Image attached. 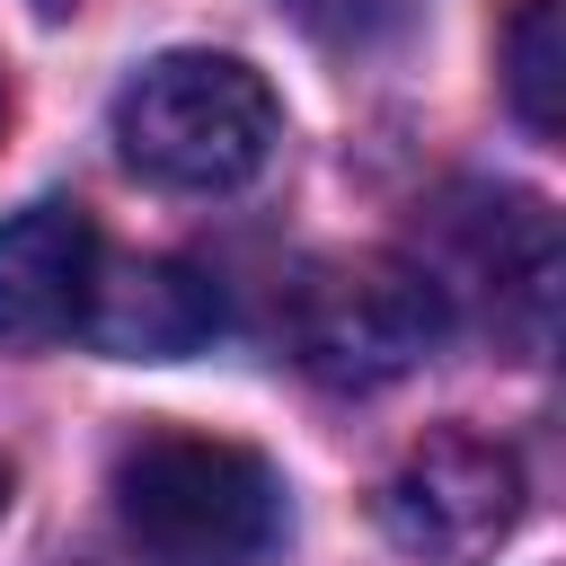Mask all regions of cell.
<instances>
[{
    "mask_svg": "<svg viewBox=\"0 0 566 566\" xmlns=\"http://www.w3.org/2000/svg\"><path fill=\"white\" fill-rule=\"evenodd\" d=\"M106 495L150 566H256L283 539V478L230 433H133Z\"/></svg>",
    "mask_w": 566,
    "mask_h": 566,
    "instance_id": "cell-1",
    "label": "cell"
},
{
    "mask_svg": "<svg viewBox=\"0 0 566 566\" xmlns=\"http://www.w3.org/2000/svg\"><path fill=\"white\" fill-rule=\"evenodd\" d=\"M283 142L274 88L239 53H150L115 88V150L168 195H230Z\"/></svg>",
    "mask_w": 566,
    "mask_h": 566,
    "instance_id": "cell-2",
    "label": "cell"
},
{
    "mask_svg": "<svg viewBox=\"0 0 566 566\" xmlns=\"http://www.w3.org/2000/svg\"><path fill=\"white\" fill-rule=\"evenodd\" d=\"M442 327H451V301L416 256H389V248L318 256L283 283V345L327 389H389L442 345Z\"/></svg>",
    "mask_w": 566,
    "mask_h": 566,
    "instance_id": "cell-3",
    "label": "cell"
},
{
    "mask_svg": "<svg viewBox=\"0 0 566 566\" xmlns=\"http://www.w3.org/2000/svg\"><path fill=\"white\" fill-rule=\"evenodd\" d=\"M380 522L424 566H486L522 522V460L486 433L442 424L380 478Z\"/></svg>",
    "mask_w": 566,
    "mask_h": 566,
    "instance_id": "cell-4",
    "label": "cell"
},
{
    "mask_svg": "<svg viewBox=\"0 0 566 566\" xmlns=\"http://www.w3.org/2000/svg\"><path fill=\"white\" fill-rule=\"evenodd\" d=\"M442 239L460 248V274L486 292V318L513 345H548L557 310V221L522 186H460L442 203Z\"/></svg>",
    "mask_w": 566,
    "mask_h": 566,
    "instance_id": "cell-5",
    "label": "cell"
},
{
    "mask_svg": "<svg viewBox=\"0 0 566 566\" xmlns=\"http://www.w3.org/2000/svg\"><path fill=\"white\" fill-rule=\"evenodd\" d=\"M97 221L62 195L27 203L0 221V345L35 354V345H62L80 318H88V292H97Z\"/></svg>",
    "mask_w": 566,
    "mask_h": 566,
    "instance_id": "cell-6",
    "label": "cell"
},
{
    "mask_svg": "<svg viewBox=\"0 0 566 566\" xmlns=\"http://www.w3.org/2000/svg\"><path fill=\"white\" fill-rule=\"evenodd\" d=\"M212 327H221V292L186 256H133L115 274L97 265V292L80 318V336L124 354V363H177V354L212 345Z\"/></svg>",
    "mask_w": 566,
    "mask_h": 566,
    "instance_id": "cell-7",
    "label": "cell"
},
{
    "mask_svg": "<svg viewBox=\"0 0 566 566\" xmlns=\"http://www.w3.org/2000/svg\"><path fill=\"white\" fill-rule=\"evenodd\" d=\"M495 71H504L513 115L539 142H557V124H566V9L557 0H513V18L495 35Z\"/></svg>",
    "mask_w": 566,
    "mask_h": 566,
    "instance_id": "cell-8",
    "label": "cell"
},
{
    "mask_svg": "<svg viewBox=\"0 0 566 566\" xmlns=\"http://www.w3.org/2000/svg\"><path fill=\"white\" fill-rule=\"evenodd\" d=\"M318 44H380L416 18V0H283Z\"/></svg>",
    "mask_w": 566,
    "mask_h": 566,
    "instance_id": "cell-9",
    "label": "cell"
},
{
    "mask_svg": "<svg viewBox=\"0 0 566 566\" xmlns=\"http://www.w3.org/2000/svg\"><path fill=\"white\" fill-rule=\"evenodd\" d=\"M35 9H44V18H71V9H80V0H35Z\"/></svg>",
    "mask_w": 566,
    "mask_h": 566,
    "instance_id": "cell-10",
    "label": "cell"
},
{
    "mask_svg": "<svg viewBox=\"0 0 566 566\" xmlns=\"http://www.w3.org/2000/svg\"><path fill=\"white\" fill-rule=\"evenodd\" d=\"M0 504H9V469H0Z\"/></svg>",
    "mask_w": 566,
    "mask_h": 566,
    "instance_id": "cell-11",
    "label": "cell"
},
{
    "mask_svg": "<svg viewBox=\"0 0 566 566\" xmlns=\"http://www.w3.org/2000/svg\"><path fill=\"white\" fill-rule=\"evenodd\" d=\"M0 124H9V88H0Z\"/></svg>",
    "mask_w": 566,
    "mask_h": 566,
    "instance_id": "cell-12",
    "label": "cell"
}]
</instances>
